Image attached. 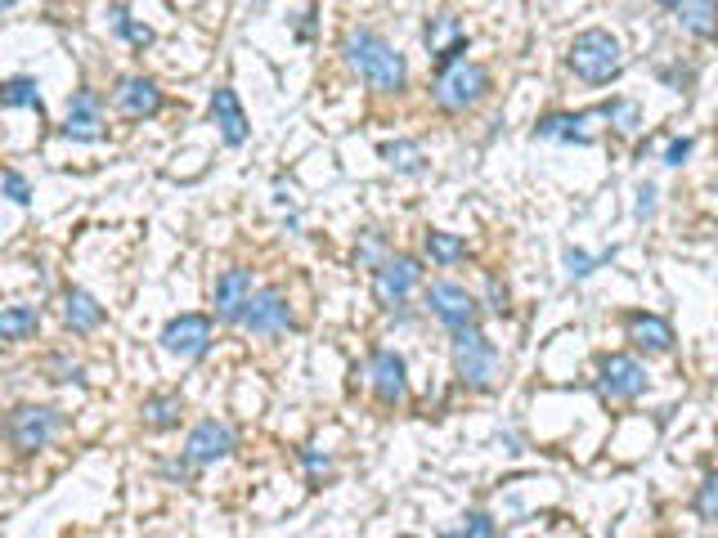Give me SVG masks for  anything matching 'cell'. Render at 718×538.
<instances>
[{
  "label": "cell",
  "mask_w": 718,
  "mask_h": 538,
  "mask_svg": "<svg viewBox=\"0 0 718 538\" xmlns=\"http://www.w3.org/2000/svg\"><path fill=\"white\" fill-rule=\"evenodd\" d=\"M346 63L360 73V82H368V86L382 90V95H400L405 82H409L405 54H400L396 45H390L386 36L368 32V28H360V32L346 36Z\"/></svg>",
  "instance_id": "obj_1"
},
{
  "label": "cell",
  "mask_w": 718,
  "mask_h": 538,
  "mask_svg": "<svg viewBox=\"0 0 718 538\" xmlns=\"http://www.w3.org/2000/svg\"><path fill=\"white\" fill-rule=\"evenodd\" d=\"M566 63H570V73L579 82H589V86H607L624 73V50L611 32L602 28H589V32H579L566 50Z\"/></svg>",
  "instance_id": "obj_2"
},
{
  "label": "cell",
  "mask_w": 718,
  "mask_h": 538,
  "mask_svg": "<svg viewBox=\"0 0 718 538\" xmlns=\"http://www.w3.org/2000/svg\"><path fill=\"white\" fill-rule=\"evenodd\" d=\"M490 95V73L481 63H468V58H449L440 67V77L431 86V99L444 108V112H468L476 108L481 99Z\"/></svg>",
  "instance_id": "obj_3"
},
{
  "label": "cell",
  "mask_w": 718,
  "mask_h": 538,
  "mask_svg": "<svg viewBox=\"0 0 718 538\" xmlns=\"http://www.w3.org/2000/svg\"><path fill=\"white\" fill-rule=\"evenodd\" d=\"M449 355H453V377H459L463 386L472 390H485L494 377H499V351L490 346V336L472 323V327H459L449 332Z\"/></svg>",
  "instance_id": "obj_4"
},
{
  "label": "cell",
  "mask_w": 718,
  "mask_h": 538,
  "mask_svg": "<svg viewBox=\"0 0 718 538\" xmlns=\"http://www.w3.org/2000/svg\"><path fill=\"white\" fill-rule=\"evenodd\" d=\"M54 431H58V409H50V404H23V409H14L6 422V435L19 453L45 449L54 440Z\"/></svg>",
  "instance_id": "obj_5"
},
{
  "label": "cell",
  "mask_w": 718,
  "mask_h": 538,
  "mask_svg": "<svg viewBox=\"0 0 718 538\" xmlns=\"http://www.w3.org/2000/svg\"><path fill=\"white\" fill-rule=\"evenodd\" d=\"M418 279H422V265L414 256H390V260H382L373 269V301L386 305V310H396L414 292Z\"/></svg>",
  "instance_id": "obj_6"
},
{
  "label": "cell",
  "mask_w": 718,
  "mask_h": 538,
  "mask_svg": "<svg viewBox=\"0 0 718 538\" xmlns=\"http://www.w3.org/2000/svg\"><path fill=\"white\" fill-rule=\"evenodd\" d=\"M212 346V319L207 314H175L162 327V351L175 359H203Z\"/></svg>",
  "instance_id": "obj_7"
},
{
  "label": "cell",
  "mask_w": 718,
  "mask_h": 538,
  "mask_svg": "<svg viewBox=\"0 0 718 538\" xmlns=\"http://www.w3.org/2000/svg\"><path fill=\"white\" fill-rule=\"evenodd\" d=\"M427 305H431V314H436L449 332L472 327L476 314H481L476 297H472L468 288H459V283H431V288H427Z\"/></svg>",
  "instance_id": "obj_8"
},
{
  "label": "cell",
  "mask_w": 718,
  "mask_h": 538,
  "mask_svg": "<svg viewBox=\"0 0 718 538\" xmlns=\"http://www.w3.org/2000/svg\"><path fill=\"white\" fill-rule=\"evenodd\" d=\"M243 327L256 332V336H279L292 327V310H288V297L279 288H260L251 297V305L243 310Z\"/></svg>",
  "instance_id": "obj_9"
},
{
  "label": "cell",
  "mask_w": 718,
  "mask_h": 538,
  "mask_svg": "<svg viewBox=\"0 0 718 538\" xmlns=\"http://www.w3.org/2000/svg\"><path fill=\"white\" fill-rule=\"evenodd\" d=\"M229 453H234L229 422H199L184 440V462H193V466H212V462H221Z\"/></svg>",
  "instance_id": "obj_10"
},
{
  "label": "cell",
  "mask_w": 718,
  "mask_h": 538,
  "mask_svg": "<svg viewBox=\"0 0 718 538\" xmlns=\"http://www.w3.org/2000/svg\"><path fill=\"white\" fill-rule=\"evenodd\" d=\"M646 368L633 359V355H607L602 359V395L607 399H637L642 390H646Z\"/></svg>",
  "instance_id": "obj_11"
},
{
  "label": "cell",
  "mask_w": 718,
  "mask_h": 538,
  "mask_svg": "<svg viewBox=\"0 0 718 538\" xmlns=\"http://www.w3.org/2000/svg\"><path fill=\"white\" fill-rule=\"evenodd\" d=\"M63 134H68V140H82V144L104 140V99L95 90H77L68 99V121H63Z\"/></svg>",
  "instance_id": "obj_12"
},
{
  "label": "cell",
  "mask_w": 718,
  "mask_h": 538,
  "mask_svg": "<svg viewBox=\"0 0 718 538\" xmlns=\"http://www.w3.org/2000/svg\"><path fill=\"white\" fill-rule=\"evenodd\" d=\"M112 104H117V112H126L130 121H144V117H158L162 112V90H158V82H149V77H121L117 82V90H112Z\"/></svg>",
  "instance_id": "obj_13"
},
{
  "label": "cell",
  "mask_w": 718,
  "mask_h": 538,
  "mask_svg": "<svg viewBox=\"0 0 718 538\" xmlns=\"http://www.w3.org/2000/svg\"><path fill=\"white\" fill-rule=\"evenodd\" d=\"M256 288H251V275L247 269H225L216 279V319L221 323H243V310L251 305Z\"/></svg>",
  "instance_id": "obj_14"
},
{
  "label": "cell",
  "mask_w": 718,
  "mask_h": 538,
  "mask_svg": "<svg viewBox=\"0 0 718 538\" xmlns=\"http://www.w3.org/2000/svg\"><path fill=\"white\" fill-rule=\"evenodd\" d=\"M624 332H629V342L646 355H669L674 351V323L661 319V314H629L624 319Z\"/></svg>",
  "instance_id": "obj_15"
},
{
  "label": "cell",
  "mask_w": 718,
  "mask_h": 538,
  "mask_svg": "<svg viewBox=\"0 0 718 538\" xmlns=\"http://www.w3.org/2000/svg\"><path fill=\"white\" fill-rule=\"evenodd\" d=\"M373 390L382 404H400L409 395V377H405V359L396 351H377L373 355Z\"/></svg>",
  "instance_id": "obj_16"
},
{
  "label": "cell",
  "mask_w": 718,
  "mask_h": 538,
  "mask_svg": "<svg viewBox=\"0 0 718 538\" xmlns=\"http://www.w3.org/2000/svg\"><path fill=\"white\" fill-rule=\"evenodd\" d=\"M212 121L221 126V140H225L229 149L247 144V112H243V104H238V95H234L229 86H221V90L212 95Z\"/></svg>",
  "instance_id": "obj_17"
},
{
  "label": "cell",
  "mask_w": 718,
  "mask_h": 538,
  "mask_svg": "<svg viewBox=\"0 0 718 538\" xmlns=\"http://www.w3.org/2000/svg\"><path fill=\"white\" fill-rule=\"evenodd\" d=\"M674 19L687 36L696 41H714L718 36V0H678L674 6Z\"/></svg>",
  "instance_id": "obj_18"
},
{
  "label": "cell",
  "mask_w": 718,
  "mask_h": 538,
  "mask_svg": "<svg viewBox=\"0 0 718 538\" xmlns=\"http://www.w3.org/2000/svg\"><path fill=\"white\" fill-rule=\"evenodd\" d=\"M589 112H553L535 126L539 140H566V144H593V130H589Z\"/></svg>",
  "instance_id": "obj_19"
},
{
  "label": "cell",
  "mask_w": 718,
  "mask_h": 538,
  "mask_svg": "<svg viewBox=\"0 0 718 538\" xmlns=\"http://www.w3.org/2000/svg\"><path fill=\"white\" fill-rule=\"evenodd\" d=\"M63 323H68L73 332H95L99 323H104V305L90 297V292H82V288H68V297H63Z\"/></svg>",
  "instance_id": "obj_20"
},
{
  "label": "cell",
  "mask_w": 718,
  "mask_h": 538,
  "mask_svg": "<svg viewBox=\"0 0 718 538\" xmlns=\"http://www.w3.org/2000/svg\"><path fill=\"white\" fill-rule=\"evenodd\" d=\"M463 45H468V36H463V23H459V19L440 14V19L427 23V50H431L436 58H444V63H449V58H459Z\"/></svg>",
  "instance_id": "obj_21"
},
{
  "label": "cell",
  "mask_w": 718,
  "mask_h": 538,
  "mask_svg": "<svg viewBox=\"0 0 718 538\" xmlns=\"http://www.w3.org/2000/svg\"><path fill=\"white\" fill-rule=\"evenodd\" d=\"M36 327H41L36 305H6L0 310V336H6V342H28V336H36Z\"/></svg>",
  "instance_id": "obj_22"
},
{
  "label": "cell",
  "mask_w": 718,
  "mask_h": 538,
  "mask_svg": "<svg viewBox=\"0 0 718 538\" xmlns=\"http://www.w3.org/2000/svg\"><path fill=\"white\" fill-rule=\"evenodd\" d=\"M180 413H184L180 395H153V399H144V427L149 431H171L180 422Z\"/></svg>",
  "instance_id": "obj_23"
},
{
  "label": "cell",
  "mask_w": 718,
  "mask_h": 538,
  "mask_svg": "<svg viewBox=\"0 0 718 538\" xmlns=\"http://www.w3.org/2000/svg\"><path fill=\"white\" fill-rule=\"evenodd\" d=\"M6 108H32V112L41 117L45 104H41L36 82H32V77H10V82H6Z\"/></svg>",
  "instance_id": "obj_24"
},
{
  "label": "cell",
  "mask_w": 718,
  "mask_h": 538,
  "mask_svg": "<svg viewBox=\"0 0 718 538\" xmlns=\"http://www.w3.org/2000/svg\"><path fill=\"white\" fill-rule=\"evenodd\" d=\"M427 256L440 260V265H453V260H463V256H468V243H463L459 234H440V229H431V234H427Z\"/></svg>",
  "instance_id": "obj_25"
},
{
  "label": "cell",
  "mask_w": 718,
  "mask_h": 538,
  "mask_svg": "<svg viewBox=\"0 0 718 538\" xmlns=\"http://www.w3.org/2000/svg\"><path fill=\"white\" fill-rule=\"evenodd\" d=\"M602 117H607L620 134H633V130L642 126V112H637L633 99H611V104H602Z\"/></svg>",
  "instance_id": "obj_26"
},
{
  "label": "cell",
  "mask_w": 718,
  "mask_h": 538,
  "mask_svg": "<svg viewBox=\"0 0 718 538\" xmlns=\"http://www.w3.org/2000/svg\"><path fill=\"white\" fill-rule=\"evenodd\" d=\"M696 516L700 520H709V525H718V471H714V476H705V485L696 489Z\"/></svg>",
  "instance_id": "obj_27"
},
{
  "label": "cell",
  "mask_w": 718,
  "mask_h": 538,
  "mask_svg": "<svg viewBox=\"0 0 718 538\" xmlns=\"http://www.w3.org/2000/svg\"><path fill=\"white\" fill-rule=\"evenodd\" d=\"M382 158L390 162V166H400V171H418L422 166V149L418 144H382Z\"/></svg>",
  "instance_id": "obj_28"
},
{
  "label": "cell",
  "mask_w": 718,
  "mask_h": 538,
  "mask_svg": "<svg viewBox=\"0 0 718 538\" xmlns=\"http://www.w3.org/2000/svg\"><path fill=\"white\" fill-rule=\"evenodd\" d=\"M112 28H117L126 41H136V45H149V41H153V28H144V23H130V14H126L121 6H112Z\"/></svg>",
  "instance_id": "obj_29"
},
{
  "label": "cell",
  "mask_w": 718,
  "mask_h": 538,
  "mask_svg": "<svg viewBox=\"0 0 718 538\" xmlns=\"http://www.w3.org/2000/svg\"><path fill=\"white\" fill-rule=\"evenodd\" d=\"M6 197L14 202V207H28V202H32V184H28V180H23L14 166L6 171Z\"/></svg>",
  "instance_id": "obj_30"
},
{
  "label": "cell",
  "mask_w": 718,
  "mask_h": 538,
  "mask_svg": "<svg viewBox=\"0 0 718 538\" xmlns=\"http://www.w3.org/2000/svg\"><path fill=\"white\" fill-rule=\"evenodd\" d=\"M463 534H476V538H494V534H499V525H494L485 512H468V516H463Z\"/></svg>",
  "instance_id": "obj_31"
},
{
  "label": "cell",
  "mask_w": 718,
  "mask_h": 538,
  "mask_svg": "<svg viewBox=\"0 0 718 538\" xmlns=\"http://www.w3.org/2000/svg\"><path fill=\"white\" fill-rule=\"evenodd\" d=\"M566 275L570 279H589L593 275V260L583 256V251H566Z\"/></svg>",
  "instance_id": "obj_32"
},
{
  "label": "cell",
  "mask_w": 718,
  "mask_h": 538,
  "mask_svg": "<svg viewBox=\"0 0 718 538\" xmlns=\"http://www.w3.org/2000/svg\"><path fill=\"white\" fill-rule=\"evenodd\" d=\"M692 158V140H674L669 149H665V166H683Z\"/></svg>",
  "instance_id": "obj_33"
},
{
  "label": "cell",
  "mask_w": 718,
  "mask_h": 538,
  "mask_svg": "<svg viewBox=\"0 0 718 538\" xmlns=\"http://www.w3.org/2000/svg\"><path fill=\"white\" fill-rule=\"evenodd\" d=\"M490 310H494V314H503V310H507V288H503L499 279H490Z\"/></svg>",
  "instance_id": "obj_34"
},
{
  "label": "cell",
  "mask_w": 718,
  "mask_h": 538,
  "mask_svg": "<svg viewBox=\"0 0 718 538\" xmlns=\"http://www.w3.org/2000/svg\"><path fill=\"white\" fill-rule=\"evenodd\" d=\"M651 207H656V189L642 184V193H637V216H651Z\"/></svg>",
  "instance_id": "obj_35"
},
{
  "label": "cell",
  "mask_w": 718,
  "mask_h": 538,
  "mask_svg": "<svg viewBox=\"0 0 718 538\" xmlns=\"http://www.w3.org/2000/svg\"><path fill=\"white\" fill-rule=\"evenodd\" d=\"M656 6H665V10H674V6H678V0H656Z\"/></svg>",
  "instance_id": "obj_36"
},
{
  "label": "cell",
  "mask_w": 718,
  "mask_h": 538,
  "mask_svg": "<svg viewBox=\"0 0 718 538\" xmlns=\"http://www.w3.org/2000/svg\"><path fill=\"white\" fill-rule=\"evenodd\" d=\"M0 6H6V10H14V0H0Z\"/></svg>",
  "instance_id": "obj_37"
}]
</instances>
